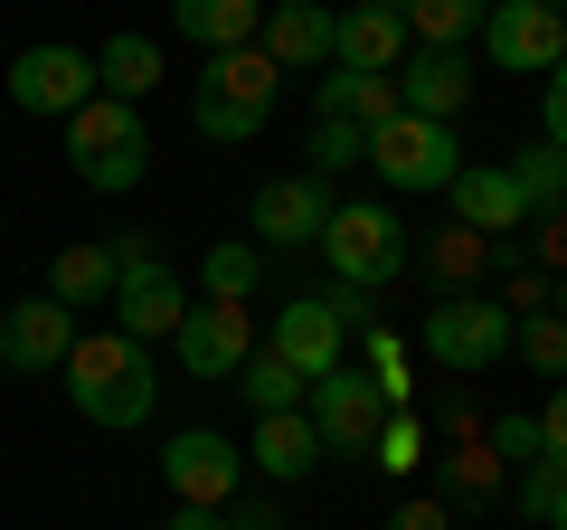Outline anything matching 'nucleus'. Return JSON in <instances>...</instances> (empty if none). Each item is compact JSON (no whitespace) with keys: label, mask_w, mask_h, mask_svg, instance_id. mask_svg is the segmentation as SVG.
<instances>
[{"label":"nucleus","mask_w":567,"mask_h":530,"mask_svg":"<svg viewBox=\"0 0 567 530\" xmlns=\"http://www.w3.org/2000/svg\"><path fill=\"white\" fill-rule=\"evenodd\" d=\"M114 332H133L142 350L152 342H171V332H181V313H189V294H181V275H171L162 265V246L142 237V227H123L114 237Z\"/></svg>","instance_id":"5"},{"label":"nucleus","mask_w":567,"mask_h":530,"mask_svg":"<svg viewBox=\"0 0 567 530\" xmlns=\"http://www.w3.org/2000/svg\"><path fill=\"white\" fill-rule=\"evenodd\" d=\"M369 379H379L388 408H406V398H416V350H406L398 332H369Z\"/></svg>","instance_id":"32"},{"label":"nucleus","mask_w":567,"mask_h":530,"mask_svg":"<svg viewBox=\"0 0 567 530\" xmlns=\"http://www.w3.org/2000/svg\"><path fill=\"white\" fill-rule=\"evenodd\" d=\"M265 350H275V360H293L303 379H322V369H341L350 332L331 323V304H322V294H303V304H284V313H275V342H265Z\"/></svg>","instance_id":"18"},{"label":"nucleus","mask_w":567,"mask_h":530,"mask_svg":"<svg viewBox=\"0 0 567 530\" xmlns=\"http://www.w3.org/2000/svg\"><path fill=\"white\" fill-rule=\"evenodd\" d=\"M331 29H341V10H322V0H265L256 48L284 77H312V67H331Z\"/></svg>","instance_id":"17"},{"label":"nucleus","mask_w":567,"mask_h":530,"mask_svg":"<svg viewBox=\"0 0 567 530\" xmlns=\"http://www.w3.org/2000/svg\"><path fill=\"white\" fill-rule=\"evenodd\" d=\"M227 530H284V511H275V502H256L246 521H227Z\"/></svg>","instance_id":"42"},{"label":"nucleus","mask_w":567,"mask_h":530,"mask_svg":"<svg viewBox=\"0 0 567 530\" xmlns=\"http://www.w3.org/2000/svg\"><path fill=\"white\" fill-rule=\"evenodd\" d=\"M66 350H76V313L58 304V294H29V304L0 313V360L20 369H66Z\"/></svg>","instance_id":"16"},{"label":"nucleus","mask_w":567,"mask_h":530,"mask_svg":"<svg viewBox=\"0 0 567 530\" xmlns=\"http://www.w3.org/2000/svg\"><path fill=\"white\" fill-rule=\"evenodd\" d=\"M520 256H529V265H558V275H567V208H558V218H529V227H520Z\"/></svg>","instance_id":"37"},{"label":"nucleus","mask_w":567,"mask_h":530,"mask_svg":"<svg viewBox=\"0 0 567 530\" xmlns=\"http://www.w3.org/2000/svg\"><path fill=\"white\" fill-rule=\"evenodd\" d=\"M511 350H520L539 379H567V323L558 313H520V323H511Z\"/></svg>","instance_id":"31"},{"label":"nucleus","mask_w":567,"mask_h":530,"mask_svg":"<svg viewBox=\"0 0 567 530\" xmlns=\"http://www.w3.org/2000/svg\"><path fill=\"white\" fill-rule=\"evenodd\" d=\"M246 465H256L265 483H303V473L322 465V427H312L303 408H284V417H256V436H246Z\"/></svg>","instance_id":"19"},{"label":"nucleus","mask_w":567,"mask_h":530,"mask_svg":"<svg viewBox=\"0 0 567 530\" xmlns=\"http://www.w3.org/2000/svg\"><path fill=\"white\" fill-rule=\"evenodd\" d=\"M406 0H350L341 29H331V67H360V77H398L406 58Z\"/></svg>","instance_id":"14"},{"label":"nucleus","mask_w":567,"mask_h":530,"mask_svg":"<svg viewBox=\"0 0 567 530\" xmlns=\"http://www.w3.org/2000/svg\"><path fill=\"white\" fill-rule=\"evenodd\" d=\"M502 171H511V190H520L529 218H558V208H567V152L558 143H529L520 162H502Z\"/></svg>","instance_id":"27"},{"label":"nucleus","mask_w":567,"mask_h":530,"mask_svg":"<svg viewBox=\"0 0 567 530\" xmlns=\"http://www.w3.org/2000/svg\"><path fill=\"white\" fill-rule=\"evenodd\" d=\"M350 162H369V133L360 123H331V114H312V171H350Z\"/></svg>","instance_id":"34"},{"label":"nucleus","mask_w":567,"mask_h":530,"mask_svg":"<svg viewBox=\"0 0 567 530\" xmlns=\"http://www.w3.org/2000/svg\"><path fill=\"white\" fill-rule=\"evenodd\" d=\"M388 530H454V511L445 502H398V511H388Z\"/></svg>","instance_id":"40"},{"label":"nucleus","mask_w":567,"mask_h":530,"mask_svg":"<svg viewBox=\"0 0 567 530\" xmlns=\"http://www.w3.org/2000/svg\"><path fill=\"white\" fill-rule=\"evenodd\" d=\"M483 58L511 67V77H548V67L567 58V29L548 0H492L483 10Z\"/></svg>","instance_id":"11"},{"label":"nucleus","mask_w":567,"mask_h":530,"mask_svg":"<svg viewBox=\"0 0 567 530\" xmlns=\"http://www.w3.org/2000/svg\"><path fill=\"white\" fill-rule=\"evenodd\" d=\"M152 398H162V379H152V350L133 342V332H76V350H66V408L85 417V427H152Z\"/></svg>","instance_id":"1"},{"label":"nucleus","mask_w":567,"mask_h":530,"mask_svg":"<svg viewBox=\"0 0 567 530\" xmlns=\"http://www.w3.org/2000/svg\"><path fill=\"white\" fill-rule=\"evenodd\" d=\"M331 181L322 171H284V181H265L256 190V208H246V227H256V237H275V246H312L331 227Z\"/></svg>","instance_id":"12"},{"label":"nucleus","mask_w":567,"mask_h":530,"mask_svg":"<svg viewBox=\"0 0 567 530\" xmlns=\"http://www.w3.org/2000/svg\"><path fill=\"white\" fill-rule=\"evenodd\" d=\"M558 492H567V465H558V455H539V465H520V483H511V502H520L529 521H548V511H558Z\"/></svg>","instance_id":"35"},{"label":"nucleus","mask_w":567,"mask_h":530,"mask_svg":"<svg viewBox=\"0 0 567 530\" xmlns=\"http://www.w3.org/2000/svg\"><path fill=\"white\" fill-rule=\"evenodd\" d=\"M275 95H284V67L265 48H218L208 77L189 85V114H199L208 143H256L265 123H275Z\"/></svg>","instance_id":"2"},{"label":"nucleus","mask_w":567,"mask_h":530,"mask_svg":"<svg viewBox=\"0 0 567 530\" xmlns=\"http://www.w3.org/2000/svg\"><path fill=\"white\" fill-rule=\"evenodd\" d=\"M369 465H379V473H416V465H425V427L398 408L379 436H369Z\"/></svg>","instance_id":"33"},{"label":"nucleus","mask_w":567,"mask_h":530,"mask_svg":"<svg viewBox=\"0 0 567 530\" xmlns=\"http://www.w3.org/2000/svg\"><path fill=\"white\" fill-rule=\"evenodd\" d=\"M237 388H246V408L256 417H284V408H303V369L293 360H275V350H246V369H237Z\"/></svg>","instance_id":"28"},{"label":"nucleus","mask_w":567,"mask_h":530,"mask_svg":"<svg viewBox=\"0 0 567 530\" xmlns=\"http://www.w3.org/2000/svg\"><path fill=\"white\" fill-rule=\"evenodd\" d=\"M492 0H406V39L416 48H464L473 29H483Z\"/></svg>","instance_id":"29"},{"label":"nucleus","mask_w":567,"mask_h":530,"mask_svg":"<svg viewBox=\"0 0 567 530\" xmlns=\"http://www.w3.org/2000/svg\"><path fill=\"white\" fill-rule=\"evenodd\" d=\"M312 114H331V123H388L398 114V77H360V67H331L322 77V104H312Z\"/></svg>","instance_id":"25"},{"label":"nucleus","mask_w":567,"mask_h":530,"mask_svg":"<svg viewBox=\"0 0 567 530\" xmlns=\"http://www.w3.org/2000/svg\"><path fill=\"white\" fill-rule=\"evenodd\" d=\"M171 350H181L189 379H237L246 350H256V332H246V304H189L181 332H171Z\"/></svg>","instance_id":"13"},{"label":"nucleus","mask_w":567,"mask_h":530,"mask_svg":"<svg viewBox=\"0 0 567 530\" xmlns=\"http://www.w3.org/2000/svg\"><path fill=\"white\" fill-rule=\"evenodd\" d=\"M548 530H567V492H558V511H548Z\"/></svg>","instance_id":"44"},{"label":"nucleus","mask_w":567,"mask_h":530,"mask_svg":"<svg viewBox=\"0 0 567 530\" xmlns=\"http://www.w3.org/2000/svg\"><path fill=\"white\" fill-rule=\"evenodd\" d=\"M171 530H227V521H218V511H189V502H181V511H171Z\"/></svg>","instance_id":"41"},{"label":"nucleus","mask_w":567,"mask_h":530,"mask_svg":"<svg viewBox=\"0 0 567 530\" xmlns=\"http://www.w3.org/2000/svg\"><path fill=\"white\" fill-rule=\"evenodd\" d=\"M539 455H558V465H567V379L548 388V408H539Z\"/></svg>","instance_id":"39"},{"label":"nucleus","mask_w":567,"mask_h":530,"mask_svg":"<svg viewBox=\"0 0 567 530\" xmlns=\"http://www.w3.org/2000/svg\"><path fill=\"white\" fill-rule=\"evenodd\" d=\"M483 446L502 455V465H539V417H492Z\"/></svg>","instance_id":"36"},{"label":"nucleus","mask_w":567,"mask_h":530,"mask_svg":"<svg viewBox=\"0 0 567 530\" xmlns=\"http://www.w3.org/2000/svg\"><path fill=\"white\" fill-rule=\"evenodd\" d=\"M502 492H511V465H502V455L483 446V427H473V417H464V446L445 455V502L483 511V502H502Z\"/></svg>","instance_id":"22"},{"label":"nucleus","mask_w":567,"mask_h":530,"mask_svg":"<svg viewBox=\"0 0 567 530\" xmlns=\"http://www.w3.org/2000/svg\"><path fill=\"white\" fill-rule=\"evenodd\" d=\"M142 162H152V133H142L133 104L95 95V104H76V114H66V171H76L85 190L123 200V190L142 181Z\"/></svg>","instance_id":"3"},{"label":"nucleus","mask_w":567,"mask_h":530,"mask_svg":"<svg viewBox=\"0 0 567 530\" xmlns=\"http://www.w3.org/2000/svg\"><path fill=\"white\" fill-rule=\"evenodd\" d=\"M312 427H322V455H369V436H379L388 427V417H398V408H388V398H379V379H369V369H322V379H312Z\"/></svg>","instance_id":"9"},{"label":"nucleus","mask_w":567,"mask_h":530,"mask_svg":"<svg viewBox=\"0 0 567 530\" xmlns=\"http://www.w3.org/2000/svg\"><path fill=\"white\" fill-rule=\"evenodd\" d=\"M539 143H558V152H567V58L548 67V104H539Z\"/></svg>","instance_id":"38"},{"label":"nucleus","mask_w":567,"mask_h":530,"mask_svg":"<svg viewBox=\"0 0 567 530\" xmlns=\"http://www.w3.org/2000/svg\"><path fill=\"white\" fill-rule=\"evenodd\" d=\"M171 29H181V39H199L208 58H218V48H256L265 0H171Z\"/></svg>","instance_id":"21"},{"label":"nucleus","mask_w":567,"mask_h":530,"mask_svg":"<svg viewBox=\"0 0 567 530\" xmlns=\"http://www.w3.org/2000/svg\"><path fill=\"white\" fill-rule=\"evenodd\" d=\"M312 246H322L331 285H360V294H379L388 275H406V265H416L398 208H379V200H341V208H331V227H322Z\"/></svg>","instance_id":"4"},{"label":"nucleus","mask_w":567,"mask_h":530,"mask_svg":"<svg viewBox=\"0 0 567 530\" xmlns=\"http://www.w3.org/2000/svg\"><path fill=\"white\" fill-rule=\"evenodd\" d=\"M114 246H58V265H48V294H58L66 313L76 304H114Z\"/></svg>","instance_id":"26"},{"label":"nucleus","mask_w":567,"mask_h":530,"mask_svg":"<svg viewBox=\"0 0 567 530\" xmlns=\"http://www.w3.org/2000/svg\"><path fill=\"white\" fill-rule=\"evenodd\" d=\"M425 275H435V294H473L492 275V237H483V227H464V218L435 227V237H425Z\"/></svg>","instance_id":"23"},{"label":"nucleus","mask_w":567,"mask_h":530,"mask_svg":"<svg viewBox=\"0 0 567 530\" xmlns=\"http://www.w3.org/2000/svg\"><path fill=\"white\" fill-rule=\"evenodd\" d=\"M548 313H558V323H567V275H558V294H548Z\"/></svg>","instance_id":"43"},{"label":"nucleus","mask_w":567,"mask_h":530,"mask_svg":"<svg viewBox=\"0 0 567 530\" xmlns=\"http://www.w3.org/2000/svg\"><path fill=\"white\" fill-rule=\"evenodd\" d=\"M445 200H454V218H464V227H483V237H511V227H529V208H520V190H511V171L464 162V171L445 181Z\"/></svg>","instance_id":"20"},{"label":"nucleus","mask_w":567,"mask_h":530,"mask_svg":"<svg viewBox=\"0 0 567 530\" xmlns=\"http://www.w3.org/2000/svg\"><path fill=\"white\" fill-rule=\"evenodd\" d=\"M152 85H162V48L142 39V29H123V39L95 48V95L133 104V95H152Z\"/></svg>","instance_id":"24"},{"label":"nucleus","mask_w":567,"mask_h":530,"mask_svg":"<svg viewBox=\"0 0 567 530\" xmlns=\"http://www.w3.org/2000/svg\"><path fill=\"white\" fill-rule=\"evenodd\" d=\"M162 483H171V502H189V511H218L227 492L246 483V455L227 446L218 427H181L162 446Z\"/></svg>","instance_id":"10"},{"label":"nucleus","mask_w":567,"mask_h":530,"mask_svg":"<svg viewBox=\"0 0 567 530\" xmlns=\"http://www.w3.org/2000/svg\"><path fill=\"white\" fill-rule=\"evenodd\" d=\"M10 104L20 114H76V104H95V58L85 48H66V39H39V48H20L10 58Z\"/></svg>","instance_id":"8"},{"label":"nucleus","mask_w":567,"mask_h":530,"mask_svg":"<svg viewBox=\"0 0 567 530\" xmlns=\"http://www.w3.org/2000/svg\"><path fill=\"white\" fill-rule=\"evenodd\" d=\"M464 104H473V58H464V48H406V58H398V114L454 123Z\"/></svg>","instance_id":"15"},{"label":"nucleus","mask_w":567,"mask_h":530,"mask_svg":"<svg viewBox=\"0 0 567 530\" xmlns=\"http://www.w3.org/2000/svg\"><path fill=\"white\" fill-rule=\"evenodd\" d=\"M256 275H265V256H256L246 237H218V246H208V265H199L208 304H246V294H256Z\"/></svg>","instance_id":"30"},{"label":"nucleus","mask_w":567,"mask_h":530,"mask_svg":"<svg viewBox=\"0 0 567 530\" xmlns=\"http://www.w3.org/2000/svg\"><path fill=\"white\" fill-rule=\"evenodd\" d=\"M511 323H520V313L492 304V294H435V304H425V360L454 369V379H473V369H492L511 350Z\"/></svg>","instance_id":"6"},{"label":"nucleus","mask_w":567,"mask_h":530,"mask_svg":"<svg viewBox=\"0 0 567 530\" xmlns=\"http://www.w3.org/2000/svg\"><path fill=\"white\" fill-rule=\"evenodd\" d=\"M369 171L388 190H445L464 171V143H454V123H425V114H388L369 123Z\"/></svg>","instance_id":"7"},{"label":"nucleus","mask_w":567,"mask_h":530,"mask_svg":"<svg viewBox=\"0 0 567 530\" xmlns=\"http://www.w3.org/2000/svg\"><path fill=\"white\" fill-rule=\"evenodd\" d=\"M548 10H567V0H548Z\"/></svg>","instance_id":"45"},{"label":"nucleus","mask_w":567,"mask_h":530,"mask_svg":"<svg viewBox=\"0 0 567 530\" xmlns=\"http://www.w3.org/2000/svg\"><path fill=\"white\" fill-rule=\"evenodd\" d=\"M558 29H567V10H558Z\"/></svg>","instance_id":"46"}]
</instances>
